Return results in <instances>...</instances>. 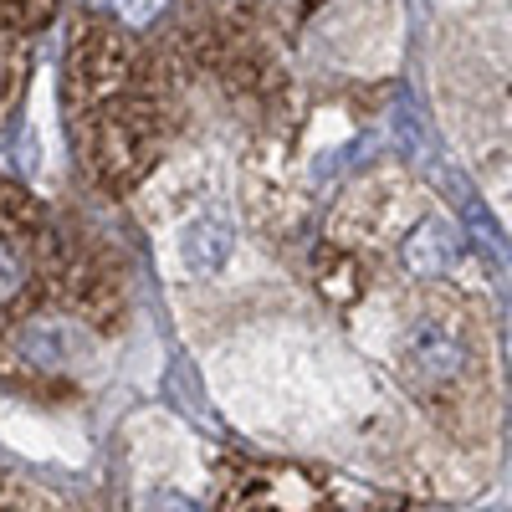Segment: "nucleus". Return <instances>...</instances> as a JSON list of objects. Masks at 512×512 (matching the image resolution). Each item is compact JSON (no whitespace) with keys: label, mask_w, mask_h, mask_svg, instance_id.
I'll return each instance as SVG.
<instances>
[{"label":"nucleus","mask_w":512,"mask_h":512,"mask_svg":"<svg viewBox=\"0 0 512 512\" xmlns=\"http://www.w3.org/2000/svg\"><path fill=\"white\" fill-rule=\"evenodd\" d=\"M88 159H93L103 185H134L149 169V159H154L149 108H139V103L103 108L98 123L88 128Z\"/></svg>","instance_id":"1"},{"label":"nucleus","mask_w":512,"mask_h":512,"mask_svg":"<svg viewBox=\"0 0 512 512\" xmlns=\"http://www.w3.org/2000/svg\"><path fill=\"white\" fill-rule=\"evenodd\" d=\"M461 359H466V349H461L456 328H446V323H436V318H420V323L405 333V369H410L420 384H446V379H456V374H461Z\"/></svg>","instance_id":"2"},{"label":"nucleus","mask_w":512,"mask_h":512,"mask_svg":"<svg viewBox=\"0 0 512 512\" xmlns=\"http://www.w3.org/2000/svg\"><path fill=\"white\" fill-rule=\"evenodd\" d=\"M123 67H128V52H123V41L113 36H88L77 47L72 67H67V88L77 103H93V98H108L118 82H123Z\"/></svg>","instance_id":"3"},{"label":"nucleus","mask_w":512,"mask_h":512,"mask_svg":"<svg viewBox=\"0 0 512 512\" xmlns=\"http://www.w3.org/2000/svg\"><path fill=\"white\" fill-rule=\"evenodd\" d=\"M21 359L41 364V369H67V364H82L93 354V338L82 323H67V318H36L21 328Z\"/></svg>","instance_id":"4"},{"label":"nucleus","mask_w":512,"mask_h":512,"mask_svg":"<svg viewBox=\"0 0 512 512\" xmlns=\"http://www.w3.org/2000/svg\"><path fill=\"white\" fill-rule=\"evenodd\" d=\"M231 246H236V236H231V226H226L221 216H200V221H190L185 236H180V262H185V272H195V277H216V272L231 262Z\"/></svg>","instance_id":"5"},{"label":"nucleus","mask_w":512,"mask_h":512,"mask_svg":"<svg viewBox=\"0 0 512 512\" xmlns=\"http://www.w3.org/2000/svg\"><path fill=\"white\" fill-rule=\"evenodd\" d=\"M461 262V231L446 221H425L415 226V236L405 241V267L415 277H441Z\"/></svg>","instance_id":"6"},{"label":"nucleus","mask_w":512,"mask_h":512,"mask_svg":"<svg viewBox=\"0 0 512 512\" xmlns=\"http://www.w3.org/2000/svg\"><path fill=\"white\" fill-rule=\"evenodd\" d=\"M451 185H456V205H461V216H466V231H472L482 246H492V251L502 256V262H507V256H512V241L502 236V226H497V221L487 216V210L472 200V190H466L461 180H451Z\"/></svg>","instance_id":"7"},{"label":"nucleus","mask_w":512,"mask_h":512,"mask_svg":"<svg viewBox=\"0 0 512 512\" xmlns=\"http://www.w3.org/2000/svg\"><path fill=\"white\" fill-rule=\"evenodd\" d=\"M26 282V262H21V251L11 236H0V303H11V297L21 292Z\"/></svg>","instance_id":"8"},{"label":"nucleus","mask_w":512,"mask_h":512,"mask_svg":"<svg viewBox=\"0 0 512 512\" xmlns=\"http://www.w3.org/2000/svg\"><path fill=\"white\" fill-rule=\"evenodd\" d=\"M118 6V16L128 21V26H149L159 11H164V0H113Z\"/></svg>","instance_id":"9"},{"label":"nucleus","mask_w":512,"mask_h":512,"mask_svg":"<svg viewBox=\"0 0 512 512\" xmlns=\"http://www.w3.org/2000/svg\"><path fill=\"white\" fill-rule=\"evenodd\" d=\"M149 512H200L185 492H169V487H159L154 497H149Z\"/></svg>","instance_id":"10"},{"label":"nucleus","mask_w":512,"mask_h":512,"mask_svg":"<svg viewBox=\"0 0 512 512\" xmlns=\"http://www.w3.org/2000/svg\"><path fill=\"white\" fill-rule=\"evenodd\" d=\"M497 512H512V507H497Z\"/></svg>","instance_id":"11"}]
</instances>
